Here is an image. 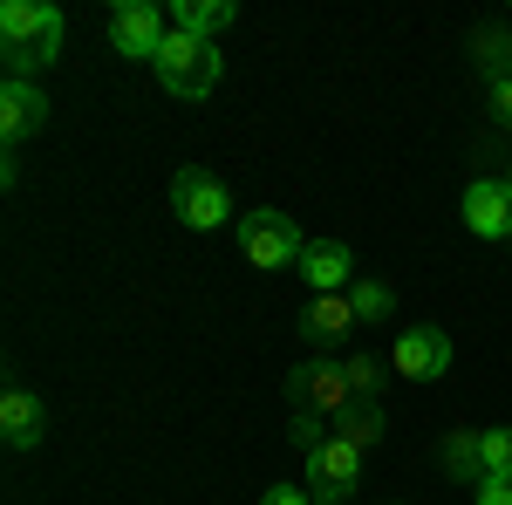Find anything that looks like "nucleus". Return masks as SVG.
<instances>
[{
    "label": "nucleus",
    "instance_id": "nucleus-1",
    "mask_svg": "<svg viewBox=\"0 0 512 505\" xmlns=\"http://www.w3.org/2000/svg\"><path fill=\"white\" fill-rule=\"evenodd\" d=\"M62 55V14L48 0H7L0 7V62L14 82H35V69H48Z\"/></svg>",
    "mask_w": 512,
    "mask_h": 505
},
{
    "label": "nucleus",
    "instance_id": "nucleus-2",
    "mask_svg": "<svg viewBox=\"0 0 512 505\" xmlns=\"http://www.w3.org/2000/svg\"><path fill=\"white\" fill-rule=\"evenodd\" d=\"M151 69H158V82L178 96V103H205V96L219 89V55H212V41L178 35V28H171V41H164V55L151 62Z\"/></svg>",
    "mask_w": 512,
    "mask_h": 505
},
{
    "label": "nucleus",
    "instance_id": "nucleus-3",
    "mask_svg": "<svg viewBox=\"0 0 512 505\" xmlns=\"http://www.w3.org/2000/svg\"><path fill=\"white\" fill-rule=\"evenodd\" d=\"M301 246H308V239L294 233V219L274 212V205H260V212H246V219H239V253H246L260 273L294 267V260H301Z\"/></svg>",
    "mask_w": 512,
    "mask_h": 505
},
{
    "label": "nucleus",
    "instance_id": "nucleus-4",
    "mask_svg": "<svg viewBox=\"0 0 512 505\" xmlns=\"http://www.w3.org/2000/svg\"><path fill=\"white\" fill-rule=\"evenodd\" d=\"M287 396H294L301 417H342L349 403H362L355 383H349V369H342V362H321V355H315V362H301V369L287 376Z\"/></svg>",
    "mask_w": 512,
    "mask_h": 505
},
{
    "label": "nucleus",
    "instance_id": "nucleus-5",
    "mask_svg": "<svg viewBox=\"0 0 512 505\" xmlns=\"http://www.w3.org/2000/svg\"><path fill=\"white\" fill-rule=\"evenodd\" d=\"M355 485H362V451L342 444V437H321L315 451H308V492L321 505H349Z\"/></svg>",
    "mask_w": 512,
    "mask_h": 505
},
{
    "label": "nucleus",
    "instance_id": "nucleus-6",
    "mask_svg": "<svg viewBox=\"0 0 512 505\" xmlns=\"http://www.w3.org/2000/svg\"><path fill=\"white\" fill-rule=\"evenodd\" d=\"M171 212H178L192 233H212V226L233 219V198H226V185H219L212 171H198V164H192V171L171 178Z\"/></svg>",
    "mask_w": 512,
    "mask_h": 505
},
{
    "label": "nucleus",
    "instance_id": "nucleus-7",
    "mask_svg": "<svg viewBox=\"0 0 512 505\" xmlns=\"http://www.w3.org/2000/svg\"><path fill=\"white\" fill-rule=\"evenodd\" d=\"M164 41H171V28H164V14L151 0H123L117 14H110V48L130 55V62H158Z\"/></svg>",
    "mask_w": 512,
    "mask_h": 505
},
{
    "label": "nucleus",
    "instance_id": "nucleus-8",
    "mask_svg": "<svg viewBox=\"0 0 512 505\" xmlns=\"http://www.w3.org/2000/svg\"><path fill=\"white\" fill-rule=\"evenodd\" d=\"M390 369L403 383H437L451 369V335L444 328H403L396 349H390Z\"/></svg>",
    "mask_w": 512,
    "mask_h": 505
},
{
    "label": "nucleus",
    "instance_id": "nucleus-9",
    "mask_svg": "<svg viewBox=\"0 0 512 505\" xmlns=\"http://www.w3.org/2000/svg\"><path fill=\"white\" fill-rule=\"evenodd\" d=\"M294 267H301V280H308L315 294H349L355 287V253L342 239H308Z\"/></svg>",
    "mask_w": 512,
    "mask_h": 505
},
{
    "label": "nucleus",
    "instance_id": "nucleus-10",
    "mask_svg": "<svg viewBox=\"0 0 512 505\" xmlns=\"http://www.w3.org/2000/svg\"><path fill=\"white\" fill-rule=\"evenodd\" d=\"M465 226L478 239H512V192L506 178H472L465 185Z\"/></svg>",
    "mask_w": 512,
    "mask_h": 505
},
{
    "label": "nucleus",
    "instance_id": "nucleus-11",
    "mask_svg": "<svg viewBox=\"0 0 512 505\" xmlns=\"http://www.w3.org/2000/svg\"><path fill=\"white\" fill-rule=\"evenodd\" d=\"M41 117H48L41 82H14V76H7V89H0V137L21 144V137H35V130H41Z\"/></svg>",
    "mask_w": 512,
    "mask_h": 505
},
{
    "label": "nucleus",
    "instance_id": "nucleus-12",
    "mask_svg": "<svg viewBox=\"0 0 512 505\" xmlns=\"http://www.w3.org/2000/svg\"><path fill=\"white\" fill-rule=\"evenodd\" d=\"M41 430H48V410H41V396L14 383L7 396H0V437H7L14 451H35Z\"/></svg>",
    "mask_w": 512,
    "mask_h": 505
},
{
    "label": "nucleus",
    "instance_id": "nucleus-13",
    "mask_svg": "<svg viewBox=\"0 0 512 505\" xmlns=\"http://www.w3.org/2000/svg\"><path fill=\"white\" fill-rule=\"evenodd\" d=\"M349 328H355V301H349V294H315L308 314H301V335H308L315 349H335Z\"/></svg>",
    "mask_w": 512,
    "mask_h": 505
},
{
    "label": "nucleus",
    "instance_id": "nucleus-14",
    "mask_svg": "<svg viewBox=\"0 0 512 505\" xmlns=\"http://www.w3.org/2000/svg\"><path fill=\"white\" fill-rule=\"evenodd\" d=\"M233 0H178L171 7V21H178V35H198V41H212L219 28H233Z\"/></svg>",
    "mask_w": 512,
    "mask_h": 505
},
{
    "label": "nucleus",
    "instance_id": "nucleus-15",
    "mask_svg": "<svg viewBox=\"0 0 512 505\" xmlns=\"http://www.w3.org/2000/svg\"><path fill=\"white\" fill-rule=\"evenodd\" d=\"M472 62H478V76H485V89L506 82L512 76V35L506 28H478L472 35Z\"/></svg>",
    "mask_w": 512,
    "mask_h": 505
},
{
    "label": "nucleus",
    "instance_id": "nucleus-16",
    "mask_svg": "<svg viewBox=\"0 0 512 505\" xmlns=\"http://www.w3.org/2000/svg\"><path fill=\"white\" fill-rule=\"evenodd\" d=\"M444 471L458 485H485V451H478V430H451L444 437Z\"/></svg>",
    "mask_w": 512,
    "mask_h": 505
},
{
    "label": "nucleus",
    "instance_id": "nucleus-17",
    "mask_svg": "<svg viewBox=\"0 0 512 505\" xmlns=\"http://www.w3.org/2000/svg\"><path fill=\"white\" fill-rule=\"evenodd\" d=\"M335 437H342V444H355V451H369V444L383 437V410H376L369 396H362V403H349V410L335 417Z\"/></svg>",
    "mask_w": 512,
    "mask_h": 505
},
{
    "label": "nucleus",
    "instance_id": "nucleus-18",
    "mask_svg": "<svg viewBox=\"0 0 512 505\" xmlns=\"http://www.w3.org/2000/svg\"><path fill=\"white\" fill-rule=\"evenodd\" d=\"M349 301H355V321H383V314L396 308V294L383 287V280H355V287H349Z\"/></svg>",
    "mask_w": 512,
    "mask_h": 505
},
{
    "label": "nucleus",
    "instance_id": "nucleus-19",
    "mask_svg": "<svg viewBox=\"0 0 512 505\" xmlns=\"http://www.w3.org/2000/svg\"><path fill=\"white\" fill-rule=\"evenodd\" d=\"M478 451H485V478H492V471H512V424L478 430Z\"/></svg>",
    "mask_w": 512,
    "mask_h": 505
},
{
    "label": "nucleus",
    "instance_id": "nucleus-20",
    "mask_svg": "<svg viewBox=\"0 0 512 505\" xmlns=\"http://www.w3.org/2000/svg\"><path fill=\"white\" fill-rule=\"evenodd\" d=\"M342 369H349L355 396H369V403H376V389H383V362H376V355H349Z\"/></svg>",
    "mask_w": 512,
    "mask_h": 505
},
{
    "label": "nucleus",
    "instance_id": "nucleus-21",
    "mask_svg": "<svg viewBox=\"0 0 512 505\" xmlns=\"http://www.w3.org/2000/svg\"><path fill=\"white\" fill-rule=\"evenodd\" d=\"M478 505H512V471H492V478L478 485Z\"/></svg>",
    "mask_w": 512,
    "mask_h": 505
},
{
    "label": "nucleus",
    "instance_id": "nucleus-22",
    "mask_svg": "<svg viewBox=\"0 0 512 505\" xmlns=\"http://www.w3.org/2000/svg\"><path fill=\"white\" fill-rule=\"evenodd\" d=\"M294 444H301V458L321 444V417H294Z\"/></svg>",
    "mask_w": 512,
    "mask_h": 505
},
{
    "label": "nucleus",
    "instance_id": "nucleus-23",
    "mask_svg": "<svg viewBox=\"0 0 512 505\" xmlns=\"http://www.w3.org/2000/svg\"><path fill=\"white\" fill-rule=\"evenodd\" d=\"M485 96H492V117H499V123H512V76H506V82H492Z\"/></svg>",
    "mask_w": 512,
    "mask_h": 505
},
{
    "label": "nucleus",
    "instance_id": "nucleus-24",
    "mask_svg": "<svg viewBox=\"0 0 512 505\" xmlns=\"http://www.w3.org/2000/svg\"><path fill=\"white\" fill-rule=\"evenodd\" d=\"M260 505H315V499H308L301 485H274V492H267V499H260Z\"/></svg>",
    "mask_w": 512,
    "mask_h": 505
},
{
    "label": "nucleus",
    "instance_id": "nucleus-25",
    "mask_svg": "<svg viewBox=\"0 0 512 505\" xmlns=\"http://www.w3.org/2000/svg\"><path fill=\"white\" fill-rule=\"evenodd\" d=\"M506 192H512V171H506Z\"/></svg>",
    "mask_w": 512,
    "mask_h": 505
}]
</instances>
